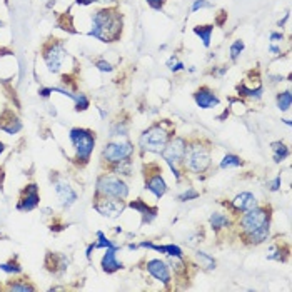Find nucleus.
Segmentation results:
<instances>
[{
	"instance_id": "f257e3e1",
	"label": "nucleus",
	"mask_w": 292,
	"mask_h": 292,
	"mask_svg": "<svg viewBox=\"0 0 292 292\" xmlns=\"http://www.w3.org/2000/svg\"><path fill=\"white\" fill-rule=\"evenodd\" d=\"M124 19L121 10L114 7L99 9L92 14V25L88 30V37H93L106 44L117 42L122 37Z\"/></svg>"
},
{
	"instance_id": "f03ea898",
	"label": "nucleus",
	"mask_w": 292,
	"mask_h": 292,
	"mask_svg": "<svg viewBox=\"0 0 292 292\" xmlns=\"http://www.w3.org/2000/svg\"><path fill=\"white\" fill-rule=\"evenodd\" d=\"M212 167V147L211 142L196 137L187 140V149L182 160V170L194 175H204Z\"/></svg>"
},
{
	"instance_id": "7ed1b4c3",
	"label": "nucleus",
	"mask_w": 292,
	"mask_h": 292,
	"mask_svg": "<svg viewBox=\"0 0 292 292\" xmlns=\"http://www.w3.org/2000/svg\"><path fill=\"white\" fill-rule=\"evenodd\" d=\"M175 135V125L170 121H157L139 135L137 147L142 154H160Z\"/></svg>"
},
{
	"instance_id": "20e7f679",
	"label": "nucleus",
	"mask_w": 292,
	"mask_h": 292,
	"mask_svg": "<svg viewBox=\"0 0 292 292\" xmlns=\"http://www.w3.org/2000/svg\"><path fill=\"white\" fill-rule=\"evenodd\" d=\"M237 227L239 236L254 232H270V224H272V207L270 206H260L249 209L237 216Z\"/></svg>"
},
{
	"instance_id": "39448f33",
	"label": "nucleus",
	"mask_w": 292,
	"mask_h": 292,
	"mask_svg": "<svg viewBox=\"0 0 292 292\" xmlns=\"http://www.w3.org/2000/svg\"><path fill=\"white\" fill-rule=\"evenodd\" d=\"M69 139L72 145H74L75 150V162L77 165H87L90 162V157L93 154V149H95V132H92L90 129H83V127H75L70 129Z\"/></svg>"
},
{
	"instance_id": "423d86ee",
	"label": "nucleus",
	"mask_w": 292,
	"mask_h": 292,
	"mask_svg": "<svg viewBox=\"0 0 292 292\" xmlns=\"http://www.w3.org/2000/svg\"><path fill=\"white\" fill-rule=\"evenodd\" d=\"M93 197H112V199L127 201L129 185L124 180V177L114 174V172H104L97 177Z\"/></svg>"
},
{
	"instance_id": "0eeeda50",
	"label": "nucleus",
	"mask_w": 292,
	"mask_h": 292,
	"mask_svg": "<svg viewBox=\"0 0 292 292\" xmlns=\"http://www.w3.org/2000/svg\"><path fill=\"white\" fill-rule=\"evenodd\" d=\"M134 154H135V147L129 139H117V140H111V142L104 145L101 160L109 170L111 167L125 162V160H132Z\"/></svg>"
},
{
	"instance_id": "6e6552de",
	"label": "nucleus",
	"mask_w": 292,
	"mask_h": 292,
	"mask_svg": "<svg viewBox=\"0 0 292 292\" xmlns=\"http://www.w3.org/2000/svg\"><path fill=\"white\" fill-rule=\"evenodd\" d=\"M185 149H187V139L185 137H180V135H174L169 144L165 145L164 150L160 152L162 155V159L165 160V164L170 167L172 174H174L175 180L182 182V174H184V170H182V160H184V154H185Z\"/></svg>"
},
{
	"instance_id": "1a4fd4ad",
	"label": "nucleus",
	"mask_w": 292,
	"mask_h": 292,
	"mask_svg": "<svg viewBox=\"0 0 292 292\" xmlns=\"http://www.w3.org/2000/svg\"><path fill=\"white\" fill-rule=\"evenodd\" d=\"M144 185L145 190H149L155 199H162L167 194L169 187L162 175V167L157 162H149L144 165Z\"/></svg>"
},
{
	"instance_id": "9d476101",
	"label": "nucleus",
	"mask_w": 292,
	"mask_h": 292,
	"mask_svg": "<svg viewBox=\"0 0 292 292\" xmlns=\"http://www.w3.org/2000/svg\"><path fill=\"white\" fill-rule=\"evenodd\" d=\"M67 59V50L60 42H50L44 47V62L52 74H59Z\"/></svg>"
},
{
	"instance_id": "9b49d317",
	"label": "nucleus",
	"mask_w": 292,
	"mask_h": 292,
	"mask_svg": "<svg viewBox=\"0 0 292 292\" xmlns=\"http://www.w3.org/2000/svg\"><path fill=\"white\" fill-rule=\"evenodd\" d=\"M93 209L106 219H119L124 214L125 201L121 199H112V197H93Z\"/></svg>"
},
{
	"instance_id": "f8f14e48",
	"label": "nucleus",
	"mask_w": 292,
	"mask_h": 292,
	"mask_svg": "<svg viewBox=\"0 0 292 292\" xmlns=\"http://www.w3.org/2000/svg\"><path fill=\"white\" fill-rule=\"evenodd\" d=\"M145 270L149 272L150 277L159 280V282L162 284L165 289H170L174 279H172V270H170L169 264H167L165 260H162V259L145 260Z\"/></svg>"
},
{
	"instance_id": "ddd939ff",
	"label": "nucleus",
	"mask_w": 292,
	"mask_h": 292,
	"mask_svg": "<svg viewBox=\"0 0 292 292\" xmlns=\"http://www.w3.org/2000/svg\"><path fill=\"white\" fill-rule=\"evenodd\" d=\"M54 190H55V196L57 199L60 201V204L69 209L70 206L75 204L77 201V192L74 190L69 182H67L64 177H55L54 180Z\"/></svg>"
},
{
	"instance_id": "4468645a",
	"label": "nucleus",
	"mask_w": 292,
	"mask_h": 292,
	"mask_svg": "<svg viewBox=\"0 0 292 292\" xmlns=\"http://www.w3.org/2000/svg\"><path fill=\"white\" fill-rule=\"evenodd\" d=\"M259 204L257 197H255L252 192H239V194L234 197V199L226 204L229 207V211L232 212V216H241L242 212L249 211V209H252Z\"/></svg>"
},
{
	"instance_id": "2eb2a0df",
	"label": "nucleus",
	"mask_w": 292,
	"mask_h": 292,
	"mask_svg": "<svg viewBox=\"0 0 292 292\" xmlns=\"http://www.w3.org/2000/svg\"><path fill=\"white\" fill-rule=\"evenodd\" d=\"M40 204V194H39V187L37 184H29L25 185V189L20 194L17 209L20 212H30L34 209H37Z\"/></svg>"
},
{
	"instance_id": "dca6fc26",
	"label": "nucleus",
	"mask_w": 292,
	"mask_h": 292,
	"mask_svg": "<svg viewBox=\"0 0 292 292\" xmlns=\"http://www.w3.org/2000/svg\"><path fill=\"white\" fill-rule=\"evenodd\" d=\"M194 102L199 109H204V111H209V109H214L221 104V99L217 97V93L209 88L207 85L199 87L194 92Z\"/></svg>"
},
{
	"instance_id": "f3484780",
	"label": "nucleus",
	"mask_w": 292,
	"mask_h": 292,
	"mask_svg": "<svg viewBox=\"0 0 292 292\" xmlns=\"http://www.w3.org/2000/svg\"><path fill=\"white\" fill-rule=\"evenodd\" d=\"M127 206L130 209H134L135 212L140 214V217H142V224H152L155 219H157L159 209L154 207V206H149L144 199H135L132 202H129Z\"/></svg>"
},
{
	"instance_id": "a211bd4d",
	"label": "nucleus",
	"mask_w": 292,
	"mask_h": 292,
	"mask_svg": "<svg viewBox=\"0 0 292 292\" xmlns=\"http://www.w3.org/2000/svg\"><path fill=\"white\" fill-rule=\"evenodd\" d=\"M0 130L7 135H15L22 130V122H20V119L15 116L14 112L5 111L2 116H0Z\"/></svg>"
},
{
	"instance_id": "6ab92c4d",
	"label": "nucleus",
	"mask_w": 292,
	"mask_h": 292,
	"mask_svg": "<svg viewBox=\"0 0 292 292\" xmlns=\"http://www.w3.org/2000/svg\"><path fill=\"white\" fill-rule=\"evenodd\" d=\"M101 267L106 274H114L124 269V264L117 259V249H106V254L102 255L101 260Z\"/></svg>"
},
{
	"instance_id": "aec40b11",
	"label": "nucleus",
	"mask_w": 292,
	"mask_h": 292,
	"mask_svg": "<svg viewBox=\"0 0 292 292\" xmlns=\"http://www.w3.org/2000/svg\"><path fill=\"white\" fill-rule=\"evenodd\" d=\"M209 226L216 234H221L222 231H226L232 226V221L229 217V214H224V212H212L209 216Z\"/></svg>"
},
{
	"instance_id": "412c9836",
	"label": "nucleus",
	"mask_w": 292,
	"mask_h": 292,
	"mask_svg": "<svg viewBox=\"0 0 292 292\" xmlns=\"http://www.w3.org/2000/svg\"><path fill=\"white\" fill-rule=\"evenodd\" d=\"M194 260H196V267H201L206 270L216 269V259H214L211 254L204 252V250H197L194 254Z\"/></svg>"
},
{
	"instance_id": "4be33fe9",
	"label": "nucleus",
	"mask_w": 292,
	"mask_h": 292,
	"mask_svg": "<svg viewBox=\"0 0 292 292\" xmlns=\"http://www.w3.org/2000/svg\"><path fill=\"white\" fill-rule=\"evenodd\" d=\"M236 88H237L239 97H246V99H250V101H260L264 95L262 85H257L255 88H249L246 83H241V85H237Z\"/></svg>"
},
{
	"instance_id": "5701e85b",
	"label": "nucleus",
	"mask_w": 292,
	"mask_h": 292,
	"mask_svg": "<svg viewBox=\"0 0 292 292\" xmlns=\"http://www.w3.org/2000/svg\"><path fill=\"white\" fill-rule=\"evenodd\" d=\"M270 149H272V159H274V162H275V164L284 162V160L290 155L289 145H285L284 142H280V140L270 144Z\"/></svg>"
},
{
	"instance_id": "b1692460",
	"label": "nucleus",
	"mask_w": 292,
	"mask_h": 292,
	"mask_svg": "<svg viewBox=\"0 0 292 292\" xmlns=\"http://www.w3.org/2000/svg\"><path fill=\"white\" fill-rule=\"evenodd\" d=\"M194 34L202 40L206 49L211 47V40H212V34H214V24H206V25H196L194 27Z\"/></svg>"
},
{
	"instance_id": "393cba45",
	"label": "nucleus",
	"mask_w": 292,
	"mask_h": 292,
	"mask_svg": "<svg viewBox=\"0 0 292 292\" xmlns=\"http://www.w3.org/2000/svg\"><path fill=\"white\" fill-rule=\"evenodd\" d=\"M244 165V160L236 154H226L222 157V160L219 162V169L227 170V169H239V167Z\"/></svg>"
},
{
	"instance_id": "a878e982",
	"label": "nucleus",
	"mask_w": 292,
	"mask_h": 292,
	"mask_svg": "<svg viewBox=\"0 0 292 292\" xmlns=\"http://www.w3.org/2000/svg\"><path fill=\"white\" fill-rule=\"evenodd\" d=\"M7 289L14 292H34L35 285L30 284L29 279H14V280H9Z\"/></svg>"
},
{
	"instance_id": "bb28decb",
	"label": "nucleus",
	"mask_w": 292,
	"mask_h": 292,
	"mask_svg": "<svg viewBox=\"0 0 292 292\" xmlns=\"http://www.w3.org/2000/svg\"><path fill=\"white\" fill-rule=\"evenodd\" d=\"M289 257V246H284V244H280V246H274L270 249V252L267 255L269 260H277V262H285Z\"/></svg>"
},
{
	"instance_id": "cd10ccee",
	"label": "nucleus",
	"mask_w": 292,
	"mask_h": 292,
	"mask_svg": "<svg viewBox=\"0 0 292 292\" xmlns=\"http://www.w3.org/2000/svg\"><path fill=\"white\" fill-rule=\"evenodd\" d=\"M95 237H97V241H95V247L97 249H117V250L121 249V246H119V244L111 241V239H109L102 231H97Z\"/></svg>"
},
{
	"instance_id": "c85d7f7f",
	"label": "nucleus",
	"mask_w": 292,
	"mask_h": 292,
	"mask_svg": "<svg viewBox=\"0 0 292 292\" xmlns=\"http://www.w3.org/2000/svg\"><path fill=\"white\" fill-rule=\"evenodd\" d=\"M290 102H292L290 90L279 92L277 97H275V104H277V109H279L280 112H287L289 109H290Z\"/></svg>"
},
{
	"instance_id": "c756f323",
	"label": "nucleus",
	"mask_w": 292,
	"mask_h": 292,
	"mask_svg": "<svg viewBox=\"0 0 292 292\" xmlns=\"http://www.w3.org/2000/svg\"><path fill=\"white\" fill-rule=\"evenodd\" d=\"M129 134V124L125 121H117L112 124L111 127V135L112 137H119V139H125Z\"/></svg>"
},
{
	"instance_id": "7c9ffc66",
	"label": "nucleus",
	"mask_w": 292,
	"mask_h": 292,
	"mask_svg": "<svg viewBox=\"0 0 292 292\" xmlns=\"http://www.w3.org/2000/svg\"><path fill=\"white\" fill-rule=\"evenodd\" d=\"M0 270L5 274H20L22 272V267H20V264L17 262V260L10 259V260H7V262L0 264Z\"/></svg>"
},
{
	"instance_id": "2f4dec72",
	"label": "nucleus",
	"mask_w": 292,
	"mask_h": 292,
	"mask_svg": "<svg viewBox=\"0 0 292 292\" xmlns=\"http://www.w3.org/2000/svg\"><path fill=\"white\" fill-rule=\"evenodd\" d=\"M244 49H246V44L241 40V39H237V40H234L232 44H231V49H229V54H231V59L236 62L239 57H241V54L244 52Z\"/></svg>"
},
{
	"instance_id": "473e14b6",
	"label": "nucleus",
	"mask_w": 292,
	"mask_h": 292,
	"mask_svg": "<svg viewBox=\"0 0 292 292\" xmlns=\"http://www.w3.org/2000/svg\"><path fill=\"white\" fill-rule=\"evenodd\" d=\"M74 104H75L77 112H83L90 107V101H88V97L85 95V93H77L75 99H74Z\"/></svg>"
},
{
	"instance_id": "72a5a7b5",
	"label": "nucleus",
	"mask_w": 292,
	"mask_h": 292,
	"mask_svg": "<svg viewBox=\"0 0 292 292\" xmlns=\"http://www.w3.org/2000/svg\"><path fill=\"white\" fill-rule=\"evenodd\" d=\"M199 190H196L194 187H187V189L184 192H180L179 194V199L180 202H190V201H196V199H199Z\"/></svg>"
},
{
	"instance_id": "f704fd0d",
	"label": "nucleus",
	"mask_w": 292,
	"mask_h": 292,
	"mask_svg": "<svg viewBox=\"0 0 292 292\" xmlns=\"http://www.w3.org/2000/svg\"><path fill=\"white\" fill-rule=\"evenodd\" d=\"M167 67H169L170 72H174V74H177V72H182L185 70V65L184 62H180L179 59H177L175 55H172L169 60H167Z\"/></svg>"
},
{
	"instance_id": "c9c22d12",
	"label": "nucleus",
	"mask_w": 292,
	"mask_h": 292,
	"mask_svg": "<svg viewBox=\"0 0 292 292\" xmlns=\"http://www.w3.org/2000/svg\"><path fill=\"white\" fill-rule=\"evenodd\" d=\"M95 67L101 72H104V74H109V72H112L114 70V67L111 62H107L106 59H97L95 60Z\"/></svg>"
},
{
	"instance_id": "e433bc0d",
	"label": "nucleus",
	"mask_w": 292,
	"mask_h": 292,
	"mask_svg": "<svg viewBox=\"0 0 292 292\" xmlns=\"http://www.w3.org/2000/svg\"><path fill=\"white\" fill-rule=\"evenodd\" d=\"M280 185H282V177H280V175H275L274 179L267 180V187H269L270 192H279Z\"/></svg>"
},
{
	"instance_id": "4c0bfd02",
	"label": "nucleus",
	"mask_w": 292,
	"mask_h": 292,
	"mask_svg": "<svg viewBox=\"0 0 292 292\" xmlns=\"http://www.w3.org/2000/svg\"><path fill=\"white\" fill-rule=\"evenodd\" d=\"M212 5L207 2V0H194V4H192V14H196V12H199V10L202 9H211Z\"/></svg>"
},
{
	"instance_id": "58836bf2",
	"label": "nucleus",
	"mask_w": 292,
	"mask_h": 292,
	"mask_svg": "<svg viewBox=\"0 0 292 292\" xmlns=\"http://www.w3.org/2000/svg\"><path fill=\"white\" fill-rule=\"evenodd\" d=\"M282 40H284V35L280 34V32H270V35H269V44L277 45V44H282Z\"/></svg>"
},
{
	"instance_id": "ea45409f",
	"label": "nucleus",
	"mask_w": 292,
	"mask_h": 292,
	"mask_svg": "<svg viewBox=\"0 0 292 292\" xmlns=\"http://www.w3.org/2000/svg\"><path fill=\"white\" fill-rule=\"evenodd\" d=\"M145 2H147L149 7L154 10H162L165 5V0H145Z\"/></svg>"
},
{
	"instance_id": "a19ab883",
	"label": "nucleus",
	"mask_w": 292,
	"mask_h": 292,
	"mask_svg": "<svg viewBox=\"0 0 292 292\" xmlns=\"http://www.w3.org/2000/svg\"><path fill=\"white\" fill-rule=\"evenodd\" d=\"M50 93H52V87H44V88H40L39 90V95L44 97V99L50 97Z\"/></svg>"
},
{
	"instance_id": "79ce46f5",
	"label": "nucleus",
	"mask_w": 292,
	"mask_h": 292,
	"mask_svg": "<svg viewBox=\"0 0 292 292\" xmlns=\"http://www.w3.org/2000/svg\"><path fill=\"white\" fill-rule=\"evenodd\" d=\"M269 52L272 55H279L280 54V47L279 45H274V44H269Z\"/></svg>"
},
{
	"instance_id": "37998d69",
	"label": "nucleus",
	"mask_w": 292,
	"mask_h": 292,
	"mask_svg": "<svg viewBox=\"0 0 292 292\" xmlns=\"http://www.w3.org/2000/svg\"><path fill=\"white\" fill-rule=\"evenodd\" d=\"M95 249H97V247H95V242H92L90 246L87 247V250H85V255H87V259H90V257H92V252H93V250H95Z\"/></svg>"
},
{
	"instance_id": "c03bdc74",
	"label": "nucleus",
	"mask_w": 292,
	"mask_h": 292,
	"mask_svg": "<svg viewBox=\"0 0 292 292\" xmlns=\"http://www.w3.org/2000/svg\"><path fill=\"white\" fill-rule=\"evenodd\" d=\"M117 0H92V4H106V5H109V4H116Z\"/></svg>"
},
{
	"instance_id": "a18cd8bd",
	"label": "nucleus",
	"mask_w": 292,
	"mask_h": 292,
	"mask_svg": "<svg viewBox=\"0 0 292 292\" xmlns=\"http://www.w3.org/2000/svg\"><path fill=\"white\" fill-rule=\"evenodd\" d=\"M75 2L79 5H85V7L87 5H92V0H75Z\"/></svg>"
},
{
	"instance_id": "49530a36",
	"label": "nucleus",
	"mask_w": 292,
	"mask_h": 292,
	"mask_svg": "<svg viewBox=\"0 0 292 292\" xmlns=\"http://www.w3.org/2000/svg\"><path fill=\"white\" fill-rule=\"evenodd\" d=\"M287 20H289V14H285V17L282 20H279V27H284V24L287 22Z\"/></svg>"
},
{
	"instance_id": "de8ad7c7",
	"label": "nucleus",
	"mask_w": 292,
	"mask_h": 292,
	"mask_svg": "<svg viewBox=\"0 0 292 292\" xmlns=\"http://www.w3.org/2000/svg\"><path fill=\"white\" fill-rule=\"evenodd\" d=\"M5 152V144L2 142V140H0V155H2Z\"/></svg>"
},
{
	"instance_id": "09e8293b",
	"label": "nucleus",
	"mask_w": 292,
	"mask_h": 292,
	"mask_svg": "<svg viewBox=\"0 0 292 292\" xmlns=\"http://www.w3.org/2000/svg\"><path fill=\"white\" fill-rule=\"evenodd\" d=\"M284 124H285V125H289V127H290V125H292L290 119H284Z\"/></svg>"
},
{
	"instance_id": "8fccbe9b",
	"label": "nucleus",
	"mask_w": 292,
	"mask_h": 292,
	"mask_svg": "<svg viewBox=\"0 0 292 292\" xmlns=\"http://www.w3.org/2000/svg\"><path fill=\"white\" fill-rule=\"evenodd\" d=\"M0 27H2V22H0Z\"/></svg>"
}]
</instances>
